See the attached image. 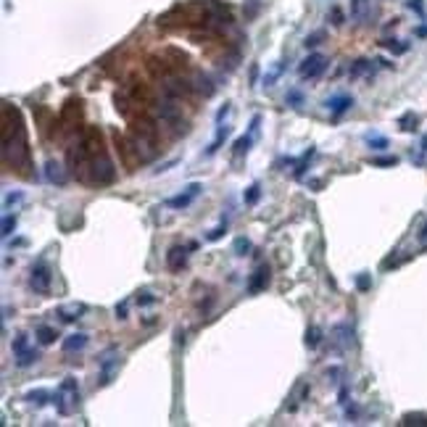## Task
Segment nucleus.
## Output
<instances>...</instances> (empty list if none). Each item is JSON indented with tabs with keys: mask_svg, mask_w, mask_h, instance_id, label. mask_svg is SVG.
I'll list each match as a JSON object with an SVG mask.
<instances>
[{
	"mask_svg": "<svg viewBox=\"0 0 427 427\" xmlns=\"http://www.w3.org/2000/svg\"><path fill=\"white\" fill-rule=\"evenodd\" d=\"M5 119V129H3V158L13 166H24L29 161V148H27V132L24 124H21L19 111H13V124L11 116L3 113Z\"/></svg>",
	"mask_w": 427,
	"mask_h": 427,
	"instance_id": "f257e3e1",
	"label": "nucleus"
},
{
	"mask_svg": "<svg viewBox=\"0 0 427 427\" xmlns=\"http://www.w3.org/2000/svg\"><path fill=\"white\" fill-rule=\"evenodd\" d=\"M53 403H56L58 414H64V417L71 414V411L77 409V403H79V385H77V380L66 377L64 383L56 388V393H53Z\"/></svg>",
	"mask_w": 427,
	"mask_h": 427,
	"instance_id": "f03ea898",
	"label": "nucleus"
},
{
	"mask_svg": "<svg viewBox=\"0 0 427 427\" xmlns=\"http://www.w3.org/2000/svg\"><path fill=\"white\" fill-rule=\"evenodd\" d=\"M11 348H13V359H16V367H21V369H24V367H32V364L40 359V354H37L32 346H29V338H27V335H16V340H13Z\"/></svg>",
	"mask_w": 427,
	"mask_h": 427,
	"instance_id": "7ed1b4c3",
	"label": "nucleus"
},
{
	"mask_svg": "<svg viewBox=\"0 0 427 427\" xmlns=\"http://www.w3.org/2000/svg\"><path fill=\"white\" fill-rule=\"evenodd\" d=\"M324 69H327V58L322 56V53H311V56H306V58L301 61L298 74H301L303 79H317Z\"/></svg>",
	"mask_w": 427,
	"mask_h": 427,
	"instance_id": "20e7f679",
	"label": "nucleus"
},
{
	"mask_svg": "<svg viewBox=\"0 0 427 427\" xmlns=\"http://www.w3.org/2000/svg\"><path fill=\"white\" fill-rule=\"evenodd\" d=\"M50 282H53V274L45 264H37L32 269V277H29V285H32L35 293H48L50 290Z\"/></svg>",
	"mask_w": 427,
	"mask_h": 427,
	"instance_id": "39448f33",
	"label": "nucleus"
},
{
	"mask_svg": "<svg viewBox=\"0 0 427 427\" xmlns=\"http://www.w3.org/2000/svg\"><path fill=\"white\" fill-rule=\"evenodd\" d=\"M201 190H203V187L198 185V182H193V185H187V187H185V193H179V195L169 198V201H166V206H169V209H187V206L193 203L198 195H201Z\"/></svg>",
	"mask_w": 427,
	"mask_h": 427,
	"instance_id": "423d86ee",
	"label": "nucleus"
},
{
	"mask_svg": "<svg viewBox=\"0 0 427 427\" xmlns=\"http://www.w3.org/2000/svg\"><path fill=\"white\" fill-rule=\"evenodd\" d=\"M119 367V359H116V351H106L103 359H101V385H108L113 372Z\"/></svg>",
	"mask_w": 427,
	"mask_h": 427,
	"instance_id": "0eeeda50",
	"label": "nucleus"
},
{
	"mask_svg": "<svg viewBox=\"0 0 427 427\" xmlns=\"http://www.w3.org/2000/svg\"><path fill=\"white\" fill-rule=\"evenodd\" d=\"M266 285H269V266L261 264V266H258V269L253 272L250 282H248V290H250V293H258V290H264Z\"/></svg>",
	"mask_w": 427,
	"mask_h": 427,
	"instance_id": "6e6552de",
	"label": "nucleus"
},
{
	"mask_svg": "<svg viewBox=\"0 0 427 427\" xmlns=\"http://www.w3.org/2000/svg\"><path fill=\"white\" fill-rule=\"evenodd\" d=\"M166 264H169V269H182V266L187 264V250L185 248H179V246H174L169 253H166Z\"/></svg>",
	"mask_w": 427,
	"mask_h": 427,
	"instance_id": "1a4fd4ad",
	"label": "nucleus"
},
{
	"mask_svg": "<svg viewBox=\"0 0 427 427\" xmlns=\"http://www.w3.org/2000/svg\"><path fill=\"white\" fill-rule=\"evenodd\" d=\"M372 13V0H351V16L356 21H367Z\"/></svg>",
	"mask_w": 427,
	"mask_h": 427,
	"instance_id": "9d476101",
	"label": "nucleus"
},
{
	"mask_svg": "<svg viewBox=\"0 0 427 427\" xmlns=\"http://www.w3.org/2000/svg\"><path fill=\"white\" fill-rule=\"evenodd\" d=\"M324 106L330 108V113H335V116H338V113L348 111L351 106H354V98H351V95H335V98H330V101H327Z\"/></svg>",
	"mask_w": 427,
	"mask_h": 427,
	"instance_id": "9b49d317",
	"label": "nucleus"
},
{
	"mask_svg": "<svg viewBox=\"0 0 427 427\" xmlns=\"http://www.w3.org/2000/svg\"><path fill=\"white\" fill-rule=\"evenodd\" d=\"M85 314V303H66V306H58V317L64 322H74Z\"/></svg>",
	"mask_w": 427,
	"mask_h": 427,
	"instance_id": "f8f14e48",
	"label": "nucleus"
},
{
	"mask_svg": "<svg viewBox=\"0 0 427 427\" xmlns=\"http://www.w3.org/2000/svg\"><path fill=\"white\" fill-rule=\"evenodd\" d=\"M87 335L85 332H74V335H69V338L64 340V346H61V348H64L66 351V354H71V351H82V348H85L87 346Z\"/></svg>",
	"mask_w": 427,
	"mask_h": 427,
	"instance_id": "ddd939ff",
	"label": "nucleus"
},
{
	"mask_svg": "<svg viewBox=\"0 0 427 427\" xmlns=\"http://www.w3.org/2000/svg\"><path fill=\"white\" fill-rule=\"evenodd\" d=\"M332 335H335V343H338L340 348H348L351 340H354V330H351L348 324H338V327L332 330Z\"/></svg>",
	"mask_w": 427,
	"mask_h": 427,
	"instance_id": "4468645a",
	"label": "nucleus"
},
{
	"mask_svg": "<svg viewBox=\"0 0 427 427\" xmlns=\"http://www.w3.org/2000/svg\"><path fill=\"white\" fill-rule=\"evenodd\" d=\"M24 401L35 403V406H45L48 401H53V393L45 391V388H37V391H29V393L24 395Z\"/></svg>",
	"mask_w": 427,
	"mask_h": 427,
	"instance_id": "2eb2a0df",
	"label": "nucleus"
},
{
	"mask_svg": "<svg viewBox=\"0 0 427 427\" xmlns=\"http://www.w3.org/2000/svg\"><path fill=\"white\" fill-rule=\"evenodd\" d=\"M227 135H230V127H227V124H219V127H216V137H214L211 148L206 150V156H214V153H216V150H219V145L224 142V137H227Z\"/></svg>",
	"mask_w": 427,
	"mask_h": 427,
	"instance_id": "dca6fc26",
	"label": "nucleus"
},
{
	"mask_svg": "<svg viewBox=\"0 0 427 427\" xmlns=\"http://www.w3.org/2000/svg\"><path fill=\"white\" fill-rule=\"evenodd\" d=\"M45 174H48V179L50 182H64V172H61V164H56V161H48V166H45Z\"/></svg>",
	"mask_w": 427,
	"mask_h": 427,
	"instance_id": "f3484780",
	"label": "nucleus"
},
{
	"mask_svg": "<svg viewBox=\"0 0 427 427\" xmlns=\"http://www.w3.org/2000/svg\"><path fill=\"white\" fill-rule=\"evenodd\" d=\"M401 425H406V427H427V414H403L401 417Z\"/></svg>",
	"mask_w": 427,
	"mask_h": 427,
	"instance_id": "a211bd4d",
	"label": "nucleus"
},
{
	"mask_svg": "<svg viewBox=\"0 0 427 427\" xmlns=\"http://www.w3.org/2000/svg\"><path fill=\"white\" fill-rule=\"evenodd\" d=\"M56 338H58L56 330H53V327H48V324H42L40 330H37V340H40L42 346H50V343L56 340Z\"/></svg>",
	"mask_w": 427,
	"mask_h": 427,
	"instance_id": "6ab92c4d",
	"label": "nucleus"
},
{
	"mask_svg": "<svg viewBox=\"0 0 427 427\" xmlns=\"http://www.w3.org/2000/svg\"><path fill=\"white\" fill-rule=\"evenodd\" d=\"M250 140H253V135H243L235 140V156H243V153H248V145H250Z\"/></svg>",
	"mask_w": 427,
	"mask_h": 427,
	"instance_id": "aec40b11",
	"label": "nucleus"
},
{
	"mask_svg": "<svg viewBox=\"0 0 427 427\" xmlns=\"http://www.w3.org/2000/svg\"><path fill=\"white\" fill-rule=\"evenodd\" d=\"M319 340H322V330H319V327H311V330L306 332V346L309 348H317Z\"/></svg>",
	"mask_w": 427,
	"mask_h": 427,
	"instance_id": "412c9836",
	"label": "nucleus"
},
{
	"mask_svg": "<svg viewBox=\"0 0 427 427\" xmlns=\"http://www.w3.org/2000/svg\"><path fill=\"white\" fill-rule=\"evenodd\" d=\"M13 230H16V216H13V214H5L3 216V238H11Z\"/></svg>",
	"mask_w": 427,
	"mask_h": 427,
	"instance_id": "4be33fe9",
	"label": "nucleus"
},
{
	"mask_svg": "<svg viewBox=\"0 0 427 427\" xmlns=\"http://www.w3.org/2000/svg\"><path fill=\"white\" fill-rule=\"evenodd\" d=\"M367 142L375 150H383V148H388V137H383V135H367Z\"/></svg>",
	"mask_w": 427,
	"mask_h": 427,
	"instance_id": "5701e85b",
	"label": "nucleus"
},
{
	"mask_svg": "<svg viewBox=\"0 0 427 427\" xmlns=\"http://www.w3.org/2000/svg\"><path fill=\"white\" fill-rule=\"evenodd\" d=\"M158 298L153 293H148V290H142L140 295H137V306H150V303H156Z\"/></svg>",
	"mask_w": 427,
	"mask_h": 427,
	"instance_id": "b1692460",
	"label": "nucleus"
},
{
	"mask_svg": "<svg viewBox=\"0 0 427 427\" xmlns=\"http://www.w3.org/2000/svg\"><path fill=\"white\" fill-rule=\"evenodd\" d=\"M248 250H250V243H248L246 238H238V240H235V253H238V256H246Z\"/></svg>",
	"mask_w": 427,
	"mask_h": 427,
	"instance_id": "393cba45",
	"label": "nucleus"
},
{
	"mask_svg": "<svg viewBox=\"0 0 427 427\" xmlns=\"http://www.w3.org/2000/svg\"><path fill=\"white\" fill-rule=\"evenodd\" d=\"M372 164H375V166H395V164H398V158H395V156H385V158H372Z\"/></svg>",
	"mask_w": 427,
	"mask_h": 427,
	"instance_id": "a878e982",
	"label": "nucleus"
},
{
	"mask_svg": "<svg viewBox=\"0 0 427 427\" xmlns=\"http://www.w3.org/2000/svg\"><path fill=\"white\" fill-rule=\"evenodd\" d=\"M395 42H398V40H388L385 45H388V48H391L393 53H406V50H409V45H395Z\"/></svg>",
	"mask_w": 427,
	"mask_h": 427,
	"instance_id": "bb28decb",
	"label": "nucleus"
},
{
	"mask_svg": "<svg viewBox=\"0 0 427 427\" xmlns=\"http://www.w3.org/2000/svg\"><path fill=\"white\" fill-rule=\"evenodd\" d=\"M367 69H369V61H359V64L354 66V71H351V74H354V77H359V74H364Z\"/></svg>",
	"mask_w": 427,
	"mask_h": 427,
	"instance_id": "cd10ccee",
	"label": "nucleus"
},
{
	"mask_svg": "<svg viewBox=\"0 0 427 427\" xmlns=\"http://www.w3.org/2000/svg\"><path fill=\"white\" fill-rule=\"evenodd\" d=\"M224 230H227V224L216 227V230H214V232H209V235H206V240H219V238H222V235H224Z\"/></svg>",
	"mask_w": 427,
	"mask_h": 427,
	"instance_id": "c85d7f7f",
	"label": "nucleus"
},
{
	"mask_svg": "<svg viewBox=\"0 0 427 427\" xmlns=\"http://www.w3.org/2000/svg\"><path fill=\"white\" fill-rule=\"evenodd\" d=\"M246 201H248V203H256V201H258V185L248 187V193H246Z\"/></svg>",
	"mask_w": 427,
	"mask_h": 427,
	"instance_id": "c756f323",
	"label": "nucleus"
},
{
	"mask_svg": "<svg viewBox=\"0 0 427 427\" xmlns=\"http://www.w3.org/2000/svg\"><path fill=\"white\" fill-rule=\"evenodd\" d=\"M319 40H322V32H314L311 37H306V42H303V45H306V48H314V45H319Z\"/></svg>",
	"mask_w": 427,
	"mask_h": 427,
	"instance_id": "7c9ffc66",
	"label": "nucleus"
},
{
	"mask_svg": "<svg viewBox=\"0 0 427 427\" xmlns=\"http://www.w3.org/2000/svg\"><path fill=\"white\" fill-rule=\"evenodd\" d=\"M21 198H24V195H21V193H11L8 198H5V209H11L13 203H21Z\"/></svg>",
	"mask_w": 427,
	"mask_h": 427,
	"instance_id": "2f4dec72",
	"label": "nucleus"
},
{
	"mask_svg": "<svg viewBox=\"0 0 427 427\" xmlns=\"http://www.w3.org/2000/svg\"><path fill=\"white\" fill-rule=\"evenodd\" d=\"M356 287H359V290H367L369 287V274H361V277L356 280Z\"/></svg>",
	"mask_w": 427,
	"mask_h": 427,
	"instance_id": "473e14b6",
	"label": "nucleus"
},
{
	"mask_svg": "<svg viewBox=\"0 0 427 427\" xmlns=\"http://www.w3.org/2000/svg\"><path fill=\"white\" fill-rule=\"evenodd\" d=\"M116 319H127V301H121L116 306Z\"/></svg>",
	"mask_w": 427,
	"mask_h": 427,
	"instance_id": "72a5a7b5",
	"label": "nucleus"
},
{
	"mask_svg": "<svg viewBox=\"0 0 427 427\" xmlns=\"http://www.w3.org/2000/svg\"><path fill=\"white\" fill-rule=\"evenodd\" d=\"M287 101H290V103H301V93H290V95H287Z\"/></svg>",
	"mask_w": 427,
	"mask_h": 427,
	"instance_id": "f704fd0d",
	"label": "nucleus"
},
{
	"mask_svg": "<svg viewBox=\"0 0 427 427\" xmlns=\"http://www.w3.org/2000/svg\"><path fill=\"white\" fill-rule=\"evenodd\" d=\"M422 150H425V153H427V137H425V140H422Z\"/></svg>",
	"mask_w": 427,
	"mask_h": 427,
	"instance_id": "c9c22d12",
	"label": "nucleus"
},
{
	"mask_svg": "<svg viewBox=\"0 0 427 427\" xmlns=\"http://www.w3.org/2000/svg\"><path fill=\"white\" fill-rule=\"evenodd\" d=\"M419 238H427V227H425V230H422V232H419Z\"/></svg>",
	"mask_w": 427,
	"mask_h": 427,
	"instance_id": "e433bc0d",
	"label": "nucleus"
}]
</instances>
